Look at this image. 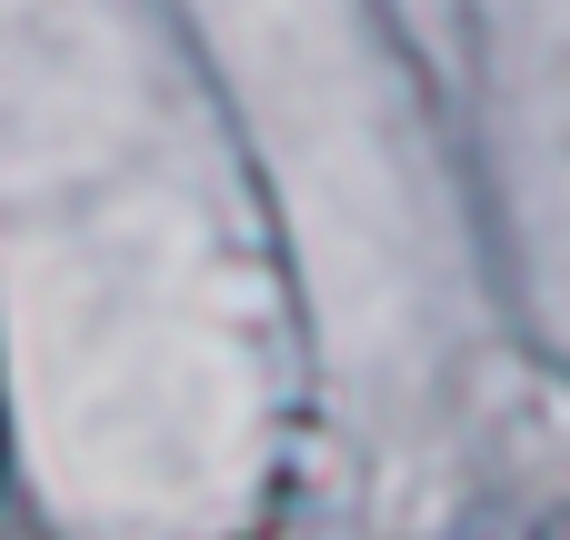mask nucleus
<instances>
[{
    "mask_svg": "<svg viewBox=\"0 0 570 540\" xmlns=\"http://www.w3.org/2000/svg\"><path fill=\"white\" fill-rule=\"evenodd\" d=\"M541 540H570V511H551V521H541Z\"/></svg>",
    "mask_w": 570,
    "mask_h": 540,
    "instance_id": "obj_1",
    "label": "nucleus"
}]
</instances>
